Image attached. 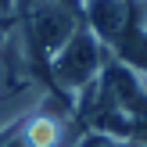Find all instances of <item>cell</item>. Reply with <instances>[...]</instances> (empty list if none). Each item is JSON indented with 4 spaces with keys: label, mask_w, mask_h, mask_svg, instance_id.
<instances>
[{
    "label": "cell",
    "mask_w": 147,
    "mask_h": 147,
    "mask_svg": "<svg viewBox=\"0 0 147 147\" xmlns=\"http://www.w3.org/2000/svg\"><path fill=\"white\" fill-rule=\"evenodd\" d=\"M4 147H25V140H22V136H18V133H14V136H11V140H7Z\"/></svg>",
    "instance_id": "obj_8"
},
{
    "label": "cell",
    "mask_w": 147,
    "mask_h": 147,
    "mask_svg": "<svg viewBox=\"0 0 147 147\" xmlns=\"http://www.w3.org/2000/svg\"><path fill=\"white\" fill-rule=\"evenodd\" d=\"M129 140H122V136H111L104 133V129H86L83 136H79L72 147H126Z\"/></svg>",
    "instance_id": "obj_5"
},
{
    "label": "cell",
    "mask_w": 147,
    "mask_h": 147,
    "mask_svg": "<svg viewBox=\"0 0 147 147\" xmlns=\"http://www.w3.org/2000/svg\"><path fill=\"white\" fill-rule=\"evenodd\" d=\"M83 29L79 7L65 0H25V43L36 47L43 57H54L72 36Z\"/></svg>",
    "instance_id": "obj_2"
},
{
    "label": "cell",
    "mask_w": 147,
    "mask_h": 147,
    "mask_svg": "<svg viewBox=\"0 0 147 147\" xmlns=\"http://www.w3.org/2000/svg\"><path fill=\"white\" fill-rule=\"evenodd\" d=\"M18 11V0H0V18H11Z\"/></svg>",
    "instance_id": "obj_6"
},
{
    "label": "cell",
    "mask_w": 147,
    "mask_h": 147,
    "mask_svg": "<svg viewBox=\"0 0 147 147\" xmlns=\"http://www.w3.org/2000/svg\"><path fill=\"white\" fill-rule=\"evenodd\" d=\"M18 136L25 140V147H65V140H68V119L57 115V111H50L47 100H43V104L22 122Z\"/></svg>",
    "instance_id": "obj_4"
},
{
    "label": "cell",
    "mask_w": 147,
    "mask_h": 147,
    "mask_svg": "<svg viewBox=\"0 0 147 147\" xmlns=\"http://www.w3.org/2000/svg\"><path fill=\"white\" fill-rule=\"evenodd\" d=\"M79 18H83V29H90L108 50H115L136 25V4L133 0H79Z\"/></svg>",
    "instance_id": "obj_3"
},
{
    "label": "cell",
    "mask_w": 147,
    "mask_h": 147,
    "mask_svg": "<svg viewBox=\"0 0 147 147\" xmlns=\"http://www.w3.org/2000/svg\"><path fill=\"white\" fill-rule=\"evenodd\" d=\"M126 147H147V140H129Z\"/></svg>",
    "instance_id": "obj_9"
},
{
    "label": "cell",
    "mask_w": 147,
    "mask_h": 147,
    "mask_svg": "<svg viewBox=\"0 0 147 147\" xmlns=\"http://www.w3.org/2000/svg\"><path fill=\"white\" fill-rule=\"evenodd\" d=\"M4 86H7V65H4V57H0V93H4Z\"/></svg>",
    "instance_id": "obj_7"
},
{
    "label": "cell",
    "mask_w": 147,
    "mask_h": 147,
    "mask_svg": "<svg viewBox=\"0 0 147 147\" xmlns=\"http://www.w3.org/2000/svg\"><path fill=\"white\" fill-rule=\"evenodd\" d=\"M108 57H111V50H108L90 29H79V32L50 57V79H54V86L68 100H76L79 93H86L100 79Z\"/></svg>",
    "instance_id": "obj_1"
},
{
    "label": "cell",
    "mask_w": 147,
    "mask_h": 147,
    "mask_svg": "<svg viewBox=\"0 0 147 147\" xmlns=\"http://www.w3.org/2000/svg\"><path fill=\"white\" fill-rule=\"evenodd\" d=\"M133 4H147V0H133Z\"/></svg>",
    "instance_id": "obj_10"
}]
</instances>
